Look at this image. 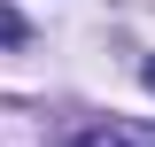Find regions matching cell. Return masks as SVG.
Instances as JSON below:
<instances>
[{
	"instance_id": "1",
	"label": "cell",
	"mask_w": 155,
	"mask_h": 147,
	"mask_svg": "<svg viewBox=\"0 0 155 147\" xmlns=\"http://www.w3.org/2000/svg\"><path fill=\"white\" fill-rule=\"evenodd\" d=\"M78 147H155V132H132V124H109V132H85Z\"/></svg>"
},
{
	"instance_id": "2",
	"label": "cell",
	"mask_w": 155,
	"mask_h": 147,
	"mask_svg": "<svg viewBox=\"0 0 155 147\" xmlns=\"http://www.w3.org/2000/svg\"><path fill=\"white\" fill-rule=\"evenodd\" d=\"M23 39H31V23H23L16 8H0V47H23Z\"/></svg>"
},
{
	"instance_id": "3",
	"label": "cell",
	"mask_w": 155,
	"mask_h": 147,
	"mask_svg": "<svg viewBox=\"0 0 155 147\" xmlns=\"http://www.w3.org/2000/svg\"><path fill=\"white\" fill-rule=\"evenodd\" d=\"M140 77H147V93H155V54H147V70H140Z\"/></svg>"
}]
</instances>
